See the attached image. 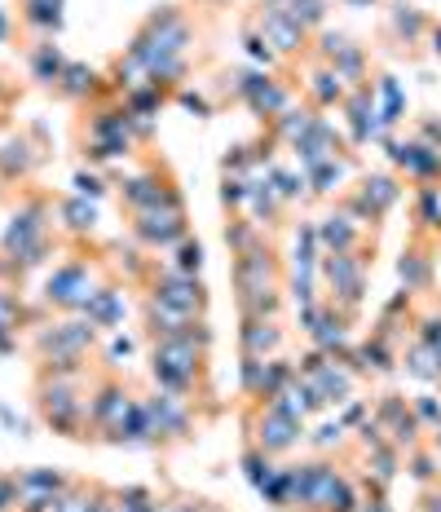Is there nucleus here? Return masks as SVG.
<instances>
[{
	"mask_svg": "<svg viewBox=\"0 0 441 512\" xmlns=\"http://www.w3.org/2000/svg\"><path fill=\"white\" fill-rule=\"evenodd\" d=\"M84 318H89L98 332H115V327H120V318H124L120 292H115L111 283H98V287H93V296H89V305H84Z\"/></svg>",
	"mask_w": 441,
	"mask_h": 512,
	"instance_id": "14",
	"label": "nucleus"
},
{
	"mask_svg": "<svg viewBox=\"0 0 441 512\" xmlns=\"http://www.w3.org/2000/svg\"><path fill=\"white\" fill-rule=\"evenodd\" d=\"M98 89H102L98 71L80 67V62H67V71H62V80H58V89H53V93H58L62 102H89Z\"/></svg>",
	"mask_w": 441,
	"mask_h": 512,
	"instance_id": "18",
	"label": "nucleus"
},
{
	"mask_svg": "<svg viewBox=\"0 0 441 512\" xmlns=\"http://www.w3.org/2000/svg\"><path fill=\"white\" fill-rule=\"evenodd\" d=\"M353 5H367V0H353Z\"/></svg>",
	"mask_w": 441,
	"mask_h": 512,
	"instance_id": "36",
	"label": "nucleus"
},
{
	"mask_svg": "<svg viewBox=\"0 0 441 512\" xmlns=\"http://www.w3.org/2000/svg\"><path fill=\"white\" fill-rule=\"evenodd\" d=\"M75 482L71 473H62V468H18V486H23V495H62Z\"/></svg>",
	"mask_w": 441,
	"mask_h": 512,
	"instance_id": "19",
	"label": "nucleus"
},
{
	"mask_svg": "<svg viewBox=\"0 0 441 512\" xmlns=\"http://www.w3.org/2000/svg\"><path fill=\"white\" fill-rule=\"evenodd\" d=\"M318 243H322V252H358L362 248V226L349 217V212L336 208L318 221Z\"/></svg>",
	"mask_w": 441,
	"mask_h": 512,
	"instance_id": "12",
	"label": "nucleus"
},
{
	"mask_svg": "<svg viewBox=\"0 0 441 512\" xmlns=\"http://www.w3.org/2000/svg\"><path fill=\"white\" fill-rule=\"evenodd\" d=\"M199 265H203V248H199V239H181L177 248H172V270H181V274H199Z\"/></svg>",
	"mask_w": 441,
	"mask_h": 512,
	"instance_id": "27",
	"label": "nucleus"
},
{
	"mask_svg": "<svg viewBox=\"0 0 441 512\" xmlns=\"http://www.w3.org/2000/svg\"><path fill=\"white\" fill-rule=\"evenodd\" d=\"M415 415H419V424H424L428 433H441V402L433 398V393H419V398H415Z\"/></svg>",
	"mask_w": 441,
	"mask_h": 512,
	"instance_id": "29",
	"label": "nucleus"
},
{
	"mask_svg": "<svg viewBox=\"0 0 441 512\" xmlns=\"http://www.w3.org/2000/svg\"><path fill=\"white\" fill-rule=\"evenodd\" d=\"M397 274H402L406 292H428L433 287V256H424L419 248H406L402 261H397Z\"/></svg>",
	"mask_w": 441,
	"mask_h": 512,
	"instance_id": "20",
	"label": "nucleus"
},
{
	"mask_svg": "<svg viewBox=\"0 0 441 512\" xmlns=\"http://www.w3.org/2000/svg\"><path fill=\"white\" fill-rule=\"evenodd\" d=\"M261 36L274 45V53H287V58H296V53L309 45V27H300L287 9H265Z\"/></svg>",
	"mask_w": 441,
	"mask_h": 512,
	"instance_id": "10",
	"label": "nucleus"
},
{
	"mask_svg": "<svg viewBox=\"0 0 441 512\" xmlns=\"http://www.w3.org/2000/svg\"><path fill=\"white\" fill-rule=\"evenodd\" d=\"M133 393H128V384L124 376H115V371H102L98 380H93V389H89V433H93V442H106L115 429L124 424V415L133 411Z\"/></svg>",
	"mask_w": 441,
	"mask_h": 512,
	"instance_id": "3",
	"label": "nucleus"
},
{
	"mask_svg": "<svg viewBox=\"0 0 441 512\" xmlns=\"http://www.w3.org/2000/svg\"><path fill=\"white\" fill-rule=\"evenodd\" d=\"M31 402H36V415L45 420V429H53L58 437H71V442H93L84 376H36Z\"/></svg>",
	"mask_w": 441,
	"mask_h": 512,
	"instance_id": "1",
	"label": "nucleus"
},
{
	"mask_svg": "<svg viewBox=\"0 0 441 512\" xmlns=\"http://www.w3.org/2000/svg\"><path fill=\"white\" fill-rule=\"evenodd\" d=\"M393 27L402 31L406 40H415V36H424V31H428L424 18H419V14H406V9H397V14H393Z\"/></svg>",
	"mask_w": 441,
	"mask_h": 512,
	"instance_id": "32",
	"label": "nucleus"
},
{
	"mask_svg": "<svg viewBox=\"0 0 441 512\" xmlns=\"http://www.w3.org/2000/svg\"><path fill=\"white\" fill-rule=\"evenodd\" d=\"M106 482H98V477H75V482L62 490L58 508L53 512H102V499H106Z\"/></svg>",
	"mask_w": 441,
	"mask_h": 512,
	"instance_id": "15",
	"label": "nucleus"
},
{
	"mask_svg": "<svg viewBox=\"0 0 441 512\" xmlns=\"http://www.w3.org/2000/svg\"><path fill=\"white\" fill-rule=\"evenodd\" d=\"M23 504V486H18V473H0V512H18Z\"/></svg>",
	"mask_w": 441,
	"mask_h": 512,
	"instance_id": "30",
	"label": "nucleus"
},
{
	"mask_svg": "<svg viewBox=\"0 0 441 512\" xmlns=\"http://www.w3.org/2000/svg\"><path fill=\"white\" fill-rule=\"evenodd\" d=\"M344 433H349V429H344L340 420H327V424H322V429L314 433V446H318L322 455H327L331 446H340V442H344Z\"/></svg>",
	"mask_w": 441,
	"mask_h": 512,
	"instance_id": "31",
	"label": "nucleus"
},
{
	"mask_svg": "<svg viewBox=\"0 0 441 512\" xmlns=\"http://www.w3.org/2000/svg\"><path fill=\"white\" fill-rule=\"evenodd\" d=\"M234 287H239V301L256 292H270V287H283V261H278V248L265 234L247 252L234 256Z\"/></svg>",
	"mask_w": 441,
	"mask_h": 512,
	"instance_id": "5",
	"label": "nucleus"
},
{
	"mask_svg": "<svg viewBox=\"0 0 441 512\" xmlns=\"http://www.w3.org/2000/svg\"><path fill=\"white\" fill-rule=\"evenodd\" d=\"M146 407H150V420H155V437L159 446L168 442H195L199 437V420H195V402L177 398V393H146Z\"/></svg>",
	"mask_w": 441,
	"mask_h": 512,
	"instance_id": "7",
	"label": "nucleus"
},
{
	"mask_svg": "<svg viewBox=\"0 0 441 512\" xmlns=\"http://www.w3.org/2000/svg\"><path fill=\"white\" fill-rule=\"evenodd\" d=\"M243 429H247V442H256L265 455H274V460L292 455L296 446L305 442V420H300L296 411H287L278 398L252 402V407L243 411Z\"/></svg>",
	"mask_w": 441,
	"mask_h": 512,
	"instance_id": "2",
	"label": "nucleus"
},
{
	"mask_svg": "<svg viewBox=\"0 0 441 512\" xmlns=\"http://www.w3.org/2000/svg\"><path fill=\"white\" fill-rule=\"evenodd\" d=\"M433 49H437V58H441V27L433 31Z\"/></svg>",
	"mask_w": 441,
	"mask_h": 512,
	"instance_id": "35",
	"label": "nucleus"
},
{
	"mask_svg": "<svg viewBox=\"0 0 441 512\" xmlns=\"http://www.w3.org/2000/svg\"><path fill=\"white\" fill-rule=\"evenodd\" d=\"M283 340L287 332L278 318H243V327H239V349L252 358H274L283 349Z\"/></svg>",
	"mask_w": 441,
	"mask_h": 512,
	"instance_id": "11",
	"label": "nucleus"
},
{
	"mask_svg": "<svg viewBox=\"0 0 441 512\" xmlns=\"http://www.w3.org/2000/svg\"><path fill=\"white\" fill-rule=\"evenodd\" d=\"M159 495L146 486H115V508L111 512H155Z\"/></svg>",
	"mask_w": 441,
	"mask_h": 512,
	"instance_id": "26",
	"label": "nucleus"
},
{
	"mask_svg": "<svg viewBox=\"0 0 441 512\" xmlns=\"http://www.w3.org/2000/svg\"><path fill=\"white\" fill-rule=\"evenodd\" d=\"M128 230H133V239L146 243V248L172 252L190 234V221H186V208H150V212L128 217Z\"/></svg>",
	"mask_w": 441,
	"mask_h": 512,
	"instance_id": "9",
	"label": "nucleus"
},
{
	"mask_svg": "<svg viewBox=\"0 0 441 512\" xmlns=\"http://www.w3.org/2000/svg\"><path fill=\"white\" fill-rule=\"evenodd\" d=\"M62 71H67V62H62V53L49 45V40H40L36 49H31V80L45 84V89H58Z\"/></svg>",
	"mask_w": 441,
	"mask_h": 512,
	"instance_id": "21",
	"label": "nucleus"
},
{
	"mask_svg": "<svg viewBox=\"0 0 441 512\" xmlns=\"http://www.w3.org/2000/svg\"><path fill=\"white\" fill-rule=\"evenodd\" d=\"M36 164H40V155L27 137H9V142L0 146V181H23Z\"/></svg>",
	"mask_w": 441,
	"mask_h": 512,
	"instance_id": "16",
	"label": "nucleus"
},
{
	"mask_svg": "<svg viewBox=\"0 0 441 512\" xmlns=\"http://www.w3.org/2000/svg\"><path fill=\"white\" fill-rule=\"evenodd\" d=\"M358 512H393L389 486L375 482V477H362V504H358Z\"/></svg>",
	"mask_w": 441,
	"mask_h": 512,
	"instance_id": "28",
	"label": "nucleus"
},
{
	"mask_svg": "<svg viewBox=\"0 0 441 512\" xmlns=\"http://www.w3.org/2000/svg\"><path fill=\"white\" fill-rule=\"evenodd\" d=\"M358 195H362V204L375 212V221L384 226V217H389L393 204L402 199V186H397V177H389V173H367L358 181Z\"/></svg>",
	"mask_w": 441,
	"mask_h": 512,
	"instance_id": "13",
	"label": "nucleus"
},
{
	"mask_svg": "<svg viewBox=\"0 0 441 512\" xmlns=\"http://www.w3.org/2000/svg\"><path fill=\"white\" fill-rule=\"evenodd\" d=\"M199 512H230V508L217 504V499H203V508H199Z\"/></svg>",
	"mask_w": 441,
	"mask_h": 512,
	"instance_id": "34",
	"label": "nucleus"
},
{
	"mask_svg": "<svg viewBox=\"0 0 441 512\" xmlns=\"http://www.w3.org/2000/svg\"><path fill=\"white\" fill-rule=\"evenodd\" d=\"M274 455H265L256 442H243V473H247V482H252L256 490H265V482L274 477Z\"/></svg>",
	"mask_w": 441,
	"mask_h": 512,
	"instance_id": "24",
	"label": "nucleus"
},
{
	"mask_svg": "<svg viewBox=\"0 0 441 512\" xmlns=\"http://www.w3.org/2000/svg\"><path fill=\"white\" fill-rule=\"evenodd\" d=\"M411 512H441V482L437 486H419Z\"/></svg>",
	"mask_w": 441,
	"mask_h": 512,
	"instance_id": "33",
	"label": "nucleus"
},
{
	"mask_svg": "<svg viewBox=\"0 0 441 512\" xmlns=\"http://www.w3.org/2000/svg\"><path fill=\"white\" fill-rule=\"evenodd\" d=\"M402 367H406V376L433 384V380H441V349H433L428 340L415 336L411 345H406V354H402Z\"/></svg>",
	"mask_w": 441,
	"mask_h": 512,
	"instance_id": "17",
	"label": "nucleus"
},
{
	"mask_svg": "<svg viewBox=\"0 0 441 512\" xmlns=\"http://www.w3.org/2000/svg\"><path fill=\"white\" fill-rule=\"evenodd\" d=\"M309 93H314V106H318V111H327V106H344V98H349V84H344L336 71L322 62V67L314 71V80H309Z\"/></svg>",
	"mask_w": 441,
	"mask_h": 512,
	"instance_id": "22",
	"label": "nucleus"
},
{
	"mask_svg": "<svg viewBox=\"0 0 441 512\" xmlns=\"http://www.w3.org/2000/svg\"><path fill=\"white\" fill-rule=\"evenodd\" d=\"M93 287H98V279H93V265L80 261V256H71V261H62L58 270L49 274V283H45V305L58 309V314H84V305H89Z\"/></svg>",
	"mask_w": 441,
	"mask_h": 512,
	"instance_id": "6",
	"label": "nucleus"
},
{
	"mask_svg": "<svg viewBox=\"0 0 441 512\" xmlns=\"http://www.w3.org/2000/svg\"><path fill=\"white\" fill-rule=\"evenodd\" d=\"M120 208L128 212V217H137V212H150V208H186V204H181L177 181H172L168 173L159 177V168H146V173H137V177L124 181Z\"/></svg>",
	"mask_w": 441,
	"mask_h": 512,
	"instance_id": "8",
	"label": "nucleus"
},
{
	"mask_svg": "<svg viewBox=\"0 0 441 512\" xmlns=\"http://www.w3.org/2000/svg\"><path fill=\"white\" fill-rule=\"evenodd\" d=\"M146 296L181 309V314H208V287L199 283V274H181L172 265H146Z\"/></svg>",
	"mask_w": 441,
	"mask_h": 512,
	"instance_id": "4",
	"label": "nucleus"
},
{
	"mask_svg": "<svg viewBox=\"0 0 441 512\" xmlns=\"http://www.w3.org/2000/svg\"><path fill=\"white\" fill-rule=\"evenodd\" d=\"M406 473H411L419 486H437V482H441V455L433 451V442H424V446H415V451H406Z\"/></svg>",
	"mask_w": 441,
	"mask_h": 512,
	"instance_id": "23",
	"label": "nucleus"
},
{
	"mask_svg": "<svg viewBox=\"0 0 441 512\" xmlns=\"http://www.w3.org/2000/svg\"><path fill=\"white\" fill-rule=\"evenodd\" d=\"M58 212L71 234H93V226H98V212H93V204H84V199H58Z\"/></svg>",
	"mask_w": 441,
	"mask_h": 512,
	"instance_id": "25",
	"label": "nucleus"
}]
</instances>
